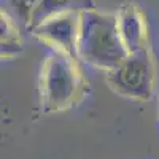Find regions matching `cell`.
<instances>
[{
  "mask_svg": "<svg viewBox=\"0 0 159 159\" xmlns=\"http://www.w3.org/2000/svg\"><path fill=\"white\" fill-rule=\"evenodd\" d=\"M105 78L115 94L139 102L150 100L156 86V65L151 49L129 54L119 65L108 70Z\"/></svg>",
  "mask_w": 159,
  "mask_h": 159,
  "instance_id": "obj_3",
  "label": "cell"
},
{
  "mask_svg": "<svg viewBox=\"0 0 159 159\" xmlns=\"http://www.w3.org/2000/svg\"><path fill=\"white\" fill-rule=\"evenodd\" d=\"M86 81L78 59L62 51L46 56L40 73V105L43 113H59L72 108L84 96Z\"/></svg>",
  "mask_w": 159,
  "mask_h": 159,
  "instance_id": "obj_2",
  "label": "cell"
},
{
  "mask_svg": "<svg viewBox=\"0 0 159 159\" xmlns=\"http://www.w3.org/2000/svg\"><path fill=\"white\" fill-rule=\"evenodd\" d=\"M96 2L94 0H38V3L32 13V19L29 29L35 27L37 24L45 21L46 18L57 15L64 11H86V10H94Z\"/></svg>",
  "mask_w": 159,
  "mask_h": 159,
  "instance_id": "obj_6",
  "label": "cell"
},
{
  "mask_svg": "<svg viewBox=\"0 0 159 159\" xmlns=\"http://www.w3.org/2000/svg\"><path fill=\"white\" fill-rule=\"evenodd\" d=\"M127 56L124 43L119 37L116 15L99 11L97 8L81 11L78 59L108 72Z\"/></svg>",
  "mask_w": 159,
  "mask_h": 159,
  "instance_id": "obj_1",
  "label": "cell"
},
{
  "mask_svg": "<svg viewBox=\"0 0 159 159\" xmlns=\"http://www.w3.org/2000/svg\"><path fill=\"white\" fill-rule=\"evenodd\" d=\"M80 25H81V13L64 11L46 18L35 27H32L30 32L43 43L49 45L52 49L62 51L78 59Z\"/></svg>",
  "mask_w": 159,
  "mask_h": 159,
  "instance_id": "obj_4",
  "label": "cell"
},
{
  "mask_svg": "<svg viewBox=\"0 0 159 159\" xmlns=\"http://www.w3.org/2000/svg\"><path fill=\"white\" fill-rule=\"evenodd\" d=\"M115 15H116L119 37L123 40L127 54L150 49L147 19H145V15L139 8V5L126 2L118 8Z\"/></svg>",
  "mask_w": 159,
  "mask_h": 159,
  "instance_id": "obj_5",
  "label": "cell"
},
{
  "mask_svg": "<svg viewBox=\"0 0 159 159\" xmlns=\"http://www.w3.org/2000/svg\"><path fill=\"white\" fill-rule=\"evenodd\" d=\"M22 49V38L18 29V22L2 10V57L11 59L18 56Z\"/></svg>",
  "mask_w": 159,
  "mask_h": 159,
  "instance_id": "obj_7",
  "label": "cell"
},
{
  "mask_svg": "<svg viewBox=\"0 0 159 159\" xmlns=\"http://www.w3.org/2000/svg\"><path fill=\"white\" fill-rule=\"evenodd\" d=\"M5 2L11 7L13 10V18L16 19V22L25 25L29 29L32 13L38 3V0H5Z\"/></svg>",
  "mask_w": 159,
  "mask_h": 159,
  "instance_id": "obj_8",
  "label": "cell"
}]
</instances>
